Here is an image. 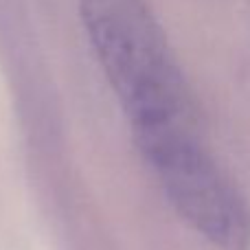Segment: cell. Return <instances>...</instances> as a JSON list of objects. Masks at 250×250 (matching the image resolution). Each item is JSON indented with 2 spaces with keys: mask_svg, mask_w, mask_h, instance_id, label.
<instances>
[{
  "mask_svg": "<svg viewBox=\"0 0 250 250\" xmlns=\"http://www.w3.org/2000/svg\"><path fill=\"white\" fill-rule=\"evenodd\" d=\"M83 29L136 145L198 129L180 64L145 0H77Z\"/></svg>",
  "mask_w": 250,
  "mask_h": 250,
  "instance_id": "cell-1",
  "label": "cell"
},
{
  "mask_svg": "<svg viewBox=\"0 0 250 250\" xmlns=\"http://www.w3.org/2000/svg\"><path fill=\"white\" fill-rule=\"evenodd\" d=\"M178 215L220 250L250 248V211L229 173L202 147L198 132L138 145Z\"/></svg>",
  "mask_w": 250,
  "mask_h": 250,
  "instance_id": "cell-2",
  "label": "cell"
}]
</instances>
